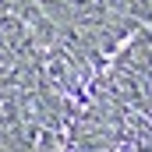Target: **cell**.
<instances>
[{
  "label": "cell",
  "mask_w": 152,
  "mask_h": 152,
  "mask_svg": "<svg viewBox=\"0 0 152 152\" xmlns=\"http://www.w3.org/2000/svg\"><path fill=\"white\" fill-rule=\"evenodd\" d=\"M7 14H14V18H18V21H25V25H36L39 18H42V11H39L36 0H11Z\"/></svg>",
  "instance_id": "obj_1"
}]
</instances>
